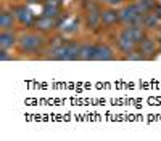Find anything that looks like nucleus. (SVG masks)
Instances as JSON below:
<instances>
[{"mask_svg":"<svg viewBox=\"0 0 161 141\" xmlns=\"http://www.w3.org/2000/svg\"><path fill=\"white\" fill-rule=\"evenodd\" d=\"M152 7H153V2H152V0H140V3H139V8H140L142 13H143V11H148Z\"/></svg>","mask_w":161,"mask_h":141,"instance_id":"obj_16","label":"nucleus"},{"mask_svg":"<svg viewBox=\"0 0 161 141\" xmlns=\"http://www.w3.org/2000/svg\"><path fill=\"white\" fill-rule=\"evenodd\" d=\"M126 59H132V61H139V59H143V55L142 51L139 53V51H130V53L126 55Z\"/></svg>","mask_w":161,"mask_h":141,"instance_id":"obj_17","label":"nucleus"},{"mask_svg":"<svg viewBox=\"0 0 161 141\" xmlns=\"http://www.w3.org/2000/svg\"><path fill=\"white\" fill-rule=\"evenodd\" d=\"M118 45H119V48L123 50V51H126V53L132 51L134 45H136V40L132 38V35L129 34L127 29L121 32V35H119V38H118Z\"/></svg>","mask_w":161,"mask_h":141,"instance_id":"obj_4","label":"nucleus"},{"mask_svg":"<svg viewBox=\"0 0 161 141\" xmlns=\"http://www.w3.org/2000/svg\"><path fill=\"white\" fill-rule=\"evenodd\" d=\"M11 26H13V15H10V13H3V15L0 16V28L10 29Z\"/></svg>","mask_w":161,"mask_h":141,"instance_id":"obj_14","label":"nucleus"},{"mask_svg":"<svg viewBox=\"0 0 161 141\" xmlns=\"http://www.w3.org/2000/svg\"><path fill=\"white\" fill-rule=\"evenodd\" d=\"M143 23H145L147 28H155V26H156L159 21H158V16H156V15H147Z\"/></svg>","mask_w":161,"mask_h":141,"instance_id":"obj_15","label":"nucleus"},{"mask_svg":"<svg viewBox=\"0 0 161 141\" xmlns=\"http://www.w3.org/2000/svg\"><path fill=\"white\" fill-rule=\"evenodd\" d=\"M52 58L53 59H66V61H69V59H77L79 58V53H80V47L74 42H69V43H66V45H60L57 47L55 50L52 51Z\"/></svg>","mask_w":161,"mask_h":141,"instance_id":"obj_1","label":"nucleus"},{"mask_svg":"<svg viewBox=\"0 0 161 141\" xmlns=\"http://www.w3.org/2000/svg\"><path fill=\"white\" fill-rule=\"evenodd\" d=\"M52 3H60V0H53V2Z\"/></svg>","mask_w":161,"mask_h":141,"instance_id":"obj_20","label":"nucleus"},{"mask_svg":"<svg viewBox=\"0 0 161 141\" xmlns=\"http://www.w3.org/2000/svg\"><path fill=\"white\" fill-rule=\"evenodd\" d=\"M127 31H129V34L132 35V38H134V40H136V43H140V42L143 40V31H142V28H140V26L132 24L130 28H127Z\"/></svg>","mask_w":161,"mask_h":141,"instance_id":"obj_11","label":"nucleus"},{"mask_svg":"<svg viewBox=\"0 0 161 141\" xmlns=\"http://www.w3.org/2000/svg\"><path fill=\"white\" fill-rule=\"evenodd\" d=\"M113 58V53L111 50L106 47V45H97L95 48V56H93V59H98V61H108Z\"/></svg>","mask_w":161,"mask_h":141,"instance_id":"obj_6","label":"nucleus"},{"mask_svg":"<svg viewBox=\"0 0 161 141\" xmlns=\"http://www.w3.org/2000/svg\"><path fill=\"white\" fill-rule=\"evenodd\" d=\"M60 13V8H58V3H47L44 7V11H42V15L44 16H48V18H55L57 15Z\"/></svg>","mask_w":161,"mask_h":141,"instance_id":"obj_12","label":"nucleus"},{"mask_svg":"<svg viewBox=\"0 0 161 141\" xmlns=\"http://www.w3.org/2000/svg\"><path fill=\"white\" fill-rule=\"evenodd\" d=\"M15 16H16L21 23H26V24H32V21H34V16H32L31 10H28L26 7H18V8L15 10Z\"/></svg>","mask_w":161,"mask_h":141,"instance_id":"obj_5","label":"nucleus"},{"mask_svg":"<svg viewBox=\"0 0 161 141\" xmlns=\"http://www.w3.org/2000/svg\"><path fill=\"white\" fill-rule=\"evenodd\" d=\"M13 43H15V35L5 29L2 34H0V47H2V50H7Z\"/></svg>","mask_w":161,"mask_h":141,"instance_id":"obj_8","label":"nucleus"},{"mask_svg":"<svg viewBox=\"0 0 161 141\" xmlns=\"http://www.w3.org/2000/svg\"><path fill=\"white\" fill-rule=\"evenodd\" d=\"M95 45H82L80 47V53H79V59H93V56H95Z\"/></svg>","mask_w":161,"mask_h":141,"instance_id":"obj_7","label":"nucleus"},{"mask_svg":"<svg viewBox=\"0 0 161 141\" xmlns=\"http://www.w3.org/2000/svg\"><path fill=\"white\" fill-rule=\"evenodd\" d=\"M108 3H119V2H123V0H106Z\"/></svg>","mask_w":161,"mask_h":141,"instance_id":"obj_19","label":"nucleus"},{"mask_svg":"<svg viewBox=\"0 0 161 141\" xmlns=\"http://www.w3.org/2000/svg\"><path fill=\"white\" fill-rule=\"evenodd\" d=\"M140 51L145 55H152L155 53V43L152 40H148V38H143V40L140 42Z\"/></svg>","mask_w":161,"mask_h":141,"instance_id":"obj_13","label":"nucleus"},{"mask_svg":"<svg viewBox=\"0 0 161 141\" xmlns=\"http://www.w3.org/2000/svg\"><path fill=\"white\" fill-rule=\"evenodd\" d=\"M40 45H42V37L32 35V34L24 35V37L21 38V42H19V47H21L23 50H26V51H34V50H37Z\"/></svg>","mask_w":161,"mask_h":141,"instance_id":"obj_3","label":"nucleus"},{"mask_svg":"<svg viewBox=\"0 0 161 141\" xmlns=\"http://www.w3.org/2000/svg\"><path fill=\"white\" fill-rule=\"evenodd\" d=\"M118 19H119V13H116V11H113V10H108V11L102 13V23L106 24V26L116 23Z\"/></svg>","mask_w":161,"mask_h":141,"instance_id":"obj_9","label":"nucleus"},{"mask_svg":"<svg viewBox=\"0 0 161 141\" xmlns=\"http://www.w3.org/2000/svg\"><path fill=\"white\" fill-rule=\"evenodd\" d=\"M55 21H53L52 18H48V16H42L39 21H37V28L40 29V31H50V29H53L55 28Z\"/></svg>","mask_w":161,"mask_h":141,"instance_id":"obj_10","label":"nucleus"},{"mask_svg":"<svg viewBox=\"0 0 161 141\" xmlns=\"http://www.w3.org/2000/svg\"><path fill=\"white\" fill-rule=\"evenodd\" d=\"M0 59H2V61H7V59H11V56H8L7 51L2 50V51H0Z\"/></svg>","mask_w":161,"mask_h":141,"instance_id":"obj_18","label":"nucleus"},{"mask_svg":"<svg viewBox=\"0 0 161 141\" xmlns=\"http://www.w3.org/2000/svg\"><path fill=\"white\" fill-rule=\"evenodd\" d=\"M142 11L139 8V5H130V7H126L123 11L119 13V19L124 21V23H130V24H136L137 19L140 18Z\"/></svg>","mask_w":161,"mask_h":141,"instance_id":"obj_2","label":"nucleus"}]
</instances>
